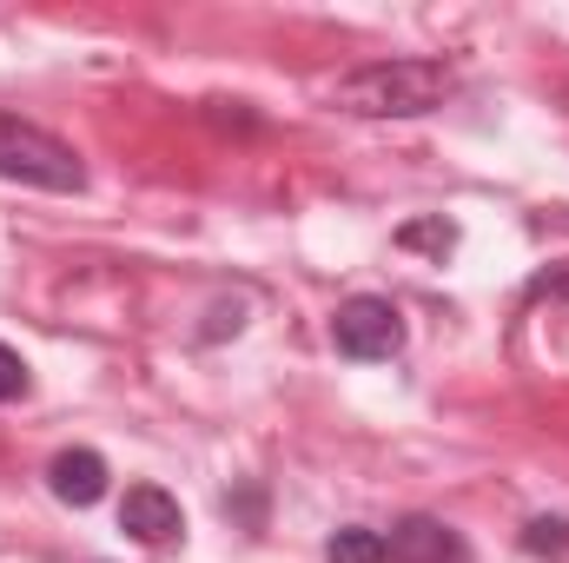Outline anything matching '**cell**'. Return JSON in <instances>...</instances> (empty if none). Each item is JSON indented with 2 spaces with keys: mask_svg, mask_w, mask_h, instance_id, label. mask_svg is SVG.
I'll return each mask as SVG.
<instances>
[{
  "mask_svg": "<svg viewBox=\"0 0 569 563\" xmlns=\"http://www.w3.org/2000/svg\"><path fill=\"white\" fill-rule=\"evenodd\" d=\"M450 87H457V73L443 60H371L331 87V107L358 113V120H411V113L443 107Z\"/></svg>",
  "mask_w": 569,
  "mask_h": 563,
  "instance_id": "6da1fadb",
  "label": "cell"
},
{
  "mask_svg": "<svg viewBox=\"0 0 569 563\" xmlns=\"http://www.w3.org/2000/svg\"><path fill=\"white\" fill-rule=\"evenodd\" d=\"M0 179H20V186H40V192H80L87 186V166L67 140H53L47 127L20 120V113H0Z\"/></svg>",
  "mask_w": 569,
  "mask_h": 563,
  "instance_id": "7a4b0ae2",
  "label": "cell"
},
{
  "mask_svg": "<svg viewBox=\"0 0 569 563\" xmlns=\"http://www.w3.org/2000/svg\"><path fill=\"white\" fill-rule=\"evenodd\" d=\"M331 338H338V352H345V358H398V352H405V318H398V305H391V298L358 292V298H345V305H338Z\"/></svg>",
  "mask_w": 569,
  "mask_h": 563,
  "instance_id": "3957f363",
  "label": "cell"
},
{
  "mask_svg": "<svg viewBox=\"0 0 569 563\" xmlns=\"http://www.w3.org/2000/svg\"><path fill=\"white\" fill-rule=\"evenodd\" d=\"M120 531L146 544V551H166L179 531H186V517H179V497L172 491H159V484H133L127 491V504H120Z\"/></svg>",
  "mask_w": 569,
  "mask_h": 563,
  "instance_id": "277c9868",
  "label": "cell"
},
{
  "mask_svg": "<svg viewBox=\"0 0 569 563\" xmlns=\"http://www.w3.org/2000/svg\"><path fill=\"white\" fill-rule=\"evenodd\" d=\"M385 557L391 563H470V551H463V537L443 531L437 517H405V524L391 531Z\"/></svg>",
  "mask_w": 569,
  "mask_h": 563,
  "instance_id": "5b68a950",
  "label": "cell"
},
{
  "mask_svg": "<svg viewBox=\"0 0 569 563\" xmlns=\"http://www.w3.org/2000/svg\"><path fill=\"white\" fill-rule=\"evenodd\" d=\"M47 484H53L60 504L87 511V504L107 497V457H100V451H60V457L47 464Z\"/></svg>",
  "mask_w": 569,
  "mask_h": 563,
  "instance_id": "8992f818",
  "label": "cell"
},
{
  "mask_svg": "<svg viewBox=\"0 0 569 563\" xmlns=\"http://www.w3.org/2000/svg\"><path fill=\"white\" fill-rule=\"evenodd\" d=\"M325 563H391V557H385V537H378V531H365V524H345V531H331Z\"/></svg>",
  "mask_w": 569,
  "mask_h": 563,
  "instance_id": "52a82bcc",
  "label": "cell"
},
{
  "mask_svg": "<svg viewBox=\"0 0 569 563\" xmlns=\"http://www.w3.org/2000/svg\"><path fill=\"white\" fill-rule=\"evenodd\" d=\"M27 358L13 352V345H0V405H13V398H27Z\"/></svg>",
  "mask_w": 569,
  "mask_h": 563,
  "instance_id": "ba28073f",
  "label": "cell"
},
{
  "mask_svg": "<svg viewBox=\"0 0 569 563\" xmlns=\"http://www.w3.org/2000/svg\"><path fill=\"white\" fill-rule=\"evenodd\" d=\"M563 544H569V524H563V517H537V524L523 531V551H537V557H543V551H563Z\"/></svg>",
  "mask_w": 569,
  "mask_h": 563,
  "instance_id": "9c48e42d",
  "label": "cell"
},
{
  "mask_svg": "<svg viewBox=\"0 0 569 563\" xmlns=\"http://www.w3.org/2000/svg\"><path fill=\"white\" fill-rule=\"evenodd\" d=\"M398 239H405V246H437V253H450V246H457V226H443V219H430V226H405Z\"/></svg>",
  "mask_w": 569,
  "mask_h": 563,
  "instance_id": "30bf717a",
  "label": "cell"
}]
</instances>
